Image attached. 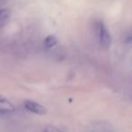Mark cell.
Wrapping results in <instances>:
<instances>
[{
    "mask_svg": "<svg viewBox=\"0 0 132 132\" xmlns=\"http://www.w3.org/2000/svg\"><path fill=\"white\" fill-rule=\"evenodd\" d=\"M97 32L99 43L101 47L109 48L111 44V35L109 32L107 26L103 22H99L97 24Z\"/></svg>",
    "mask_w": 132,
    "mask_h": 132,
    "instance_id": "6da1fadb",
    "label": "cell"
},
{
    "mask_svg": "<svg viewBox=\"0 0 132 132\" xmlns=\"http://www.w3.org/2000/svg\"><path fill=\"white\" fill-rule=\"evenodd\" d=\"M24 106L26 110L34 114H36V115H45L47 113V109L35 101L26 100L24 102Z\"/></svg>",
    "mask_w": 132,
    "mask_h": 132,
    "instance_id": "7a4b0ae2",
    "label": "cell"
},
{
    "mask_svg": "<svg viewBox=\"0 0 132 132\" xmlns=\"http://www.w3.org/2000/svg\"><path fill=\"white\" fill-rule=\"evenodd\" d=\"M15 110V105L8 99L0 95V114H6L14 112Z\"/></svg>",
    "mask_w": 132,
    "mask_h": 132,
    "instance_id": "3957f363",
    "label": "cell"
},
{
    "mask_svg": "<svg viewBox=\"0 0 132 132\" xmlns=\"http://www.w3.org/2000/svg\"><path fill=\"white\" fill-rule=\"evenodd\" d=\"M58 44V38L55 35H48L44 38V45L46 49H52Z\"/></svg>",
    "mask_w": 132,
    "mask_h": 132,
    "instance_id": "277c9868",
    "label": "cell"
},
{
    "mask_svg": "<svg viewBox=\"0 0 132 132\" xmlns=\"http://www.w3.org/2000/svg\"><path fill=\"white\" fill-rule=\"evenodd\" d=\"M10 17V11L6 8H0V26L7 22Z\"/></svg>",
    "mask_w": 132,
    "mask_h": 132,
    "instance_id": "5b68a950",
    "label": "cell"
},
{
    "mask_svg": "<svg viewBox=\"0 0 132 132\" xmlns=\"http://www.w3.org/2000/svg\"><path fill=\"white\" fill-rule=\"evenodd\" d=\"M43 132H65V131H63L62 129H61V128H57V127H55V126L47 125V126L44 128Z\"/></svg>",
    "mask_w": 132,
    "mask_h": 132,
    "instance_id": "8992f818",
    "label": "cell"
}]
</instances>
